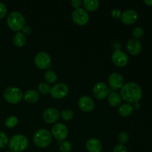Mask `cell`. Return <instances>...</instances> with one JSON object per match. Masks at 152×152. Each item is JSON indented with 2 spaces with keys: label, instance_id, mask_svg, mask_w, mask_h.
I'll list each match as a JSON object with an SVG mask.
<instances>
[{
  "label": "cell",
  "instance_id": "1",
  "mask_svg": "<svg viewBox=\"0 0 152 152\" xmlns=\"http://www.w3.org/2000/svg\"><path fill=\"white\" fill-rule=\"evenodd\" d=\"M120 96L129 103H136L142 96V90L140 85L134 82H129L123 85L120 91Z\"/></svg>",
  "mask_w": 152,
  "mask_h": 152
},
{
  "label": "cell",
  "instance_id": "2",
  "mask_svg": "<svg viewBox=\"0 0 152 152\" xmlns=\"http://www.w3.org/2000/svg\"><path fill=\"white\" fill-rule=\"evenodd\" d=\"M7 24L9 28L13 31L22 30L25 27V19L23 15L18 11H13L8 15L7 18Z\"/></svg>",
  "mask_w": 152,
  "mask_h": 152
},
{
  "label": "cell",
  "instance_id": "3",
  "mask_svg": "<svg viewBox=\"0 0 152 152\" xmlns=\"http://www.w3.org/2000/svg\"><path fill=\"white\" fill-rule=\"evenodd\" d=\"M8 144L12 152H22L28 148V140L25 135L16 134L12 137Z\"/></svg>",
  "mask_w": 152,
  "mask_h": 152
},
{
  "label": "cell",
  "instance_id": "4",
  "mask_svg": "<svg viewBox=\"0 0 152 152\" xmlns=\"http://www.w3.org/2000/svg\"><path fill=\"white\" fill-rule=\"evenodd\" d=\"M52 135L47 129H39L34 135V142L37 147L46 148L51 143Z\"/></svg>",
  "mask_w": 152,
  "mask_h": 152
},
{
  "label": "cell",
  "instance_id": "5",
  "mask_svg": "<svg viewBox=\"0 0 152 152\" xmlns=\"http://www.w3.org/2000/svg\"><path fill=\"white\" fill-rule=\"evenodd\" d=\"M4 97L9 103L17 104L22 100L23 94L19 88L8 87L4 90Z\"/></svg>",
  "mask_w": 152,
  "mask_h": 152
},
{
  "label": "cell",
  "instance_id": "6",
  "mask_svg": "<svg viewBox=\"0 0 152 152\" xmlns=\"http://www.w3.org/2000/svg\"><path fill=\"white\" fill-rule=\"evenodd\" d=\"M68 134V130L63 123H56L51 129V135L58 142H61L66 139Z\"/></svg>",
  "mask_w": 152,
  "mask_h": 152
},
{
  "label": "cell",
  "instance_id": "7",
  "mask_svg": "<svg viewBox=\"0 0 152 152\" xmlns=\"http://www.w3.org/2000/svg\"><path fill=\"white\" fill-rule=\"evenodd\" d=\"M34 62L37 68L42 70H45L51 65V58L47 52H39L34 58Z\"/></svg>",
  "mask_w": 152,
  "mask_h": 152
},
{
  "label": "cell",
  "instance_id": "8",
  "mask_svg": "<svg viewBox=\"0 0 152 152\" xmlns=\"http://www.w3.org/2000/svg\"><path fill=\"white\" fill-rule=\"evenodd\" d=\"M72 19L74 23L80 26H84L89 21V15L85 9H75L72 12Z\"/></svg>",
  "mask_w": 152,
  "mask_h": 152
},
{
  "label": "cell",
  "instance_id": "9",
  "mask_svg": "<svg viewBox=\"0 0 152 152\" xmlns=\"http://www.w3.org/2000/svg\"><path fill=\"white\" fill-rule=\"evenodd\" d=\"M69 91L68 86L65 83H59L51 88L50 95L55 99H62L67 96Z\"/></svg>",
  "mask_w": 152,
  "mask_h": 152
},
{
  "label": "cell",
  "instance_id": "10",
  "mask_svg": "<svg viewBox=\"0 0 152 152\" xmlns=\"http://www.w3.org/2000/svg\"><path fill=\"white\" fill-rule=\"evenodd\" d=\"M111 60L116 66L124 67L129 62V56L124 51L116 50L111 55Z\"/></svg>",
  "mask_w": 152,
  "mask_h": 152
},
{
  "label": "cell",
  "instance_id": "11",
  "mask_svg": "<svg viewBox=\"0 0 152 152\" xmlns=\"http://www.w3.org/2000/svg\"><path fill=\"white\" fill-rule=\"evenodd\" d=\"M93 94L97 99H103L109 94V88L103 82H99L94 86Z\"/></svg>",
  "mask_w": 152,
  "mask_h": 152
},
{
  "label": "cell",
  "instance_id": "12",
  "mask_svg": "<svg viewBox=\"0 0 152 152\" xmlns=\"http://www.w3.org/2000/svg\"><path fill=\"white\" fill-rule=\"evenodd\" d=\"M108 83L109 86L113 90L116 91L120 89L123 86L124 83V78L123 75L120 73L114 72L112 73L108 77Z\"/></svg>",
  "mask_w": 152,
  "mask_h": 152
},
{
  "label": "cell",
  "instance_id": "13",
  "mask_svg": "<svg viewBox=\"0 0 152 152\" xmlns=\"http://www.w3.org/2000/svg\"><path fill=\"white\" fill-rule=\"evenodd\" d=\"M42 117L45 122L52 124L58 121L59 118V112L56 108H48L43 112Z\"/></svg>",
  "mask_w": 152,
  "mask_h": 152
},
{
  "label": "cell",
  "instance_id": "14",
  "mask_svg": "<svg viewBox=\"0 0 152 152\" xmlns=\"http://www.w3.org/2000/svg\"><path fill=\"white\" fill-rule=\"evenodd\" d=\"M120 19H121L122 22L126 25H132L137 20L138 13L136 10L129 9V10H125L122 13Z\"/></svg>",
  "mask_w": 152,
  "mask_h": 152
},
{
  "label": "cell",
  "instance_id": "15",
  "mask_svg": "<svg viewBox=\"0 0 152 152\" xmlns=\"http://www.w3.org/2000/svg\"><path fill=\"white\" fill-rule=\"evenodd\" d=\"M78 105L83 111L90 112L94 108V102L90 96H83L79 99Z\"/></svg>",
  "mask_w": 152,
  "mask_h": 152
},
{
  "label": "cell",
  "instance_id": "16",
  "mask_svg": "<svg viewBox=\"0 0 152 152\" xmlns=\"http://www.w3.org/2000/svg\"><path fill=\"white\" fill-rule=\"evenodd\" d=\"M127 50L132 55H138L142 50V44L138 39H132L127 42Z\"/></svg>",
  "mask_w": 152,
  "mask_h": 152
},
{
  "label": "cell",
  "instance_id": "17",
  "mask_svg": "<svg viewBox=\"0 0 152 152\" xmlns=\"http://www.w3.org/2000/svg\"><path fill=\"white\" fill-rule=\"evenodd\" d=\"M86 149L88 152H100L102 145L100 141L96 138H91L86 142Z\"/></svg>",
  "mask_w": 152,
  "mask_h": 152
},
{
  "label": "cell",
  "instance_id": "18",
  "mask_svg": "<svg viewBox=\"0 0 152 152\" xmlns=\"http://www.w3.org/2000/svg\"><path fill=\"white\" fill-rule=\"evenodd\" d=\"M23 98L27 102L35 103L39 99V94L35 90H28L23 94Z\"/></svg>",
  "mask_w": 152,
  "mask_h": 152
},
{
  "label": "cell",
  "instance_id": "19",
  "mask_svg": "<svg viewBox=\"0 0 152 152\" xmlns=\"http://www.w3.org/2000/svg\"><path fill=\"white\" fill-rule=\"evenodd\" d=\"M108 101L112 107H118L122 102V97L117 92L113 91L108 94Z\"/></svg>",
  "mask_w": 152,
  "mask_h": 152
},
{
  "label": "cell",
  "instance_id": "20",
  "mask_svg": "<svg viewBox=\"0 0 152 152\" xmlns=\"http://www.w3.org/2000/svg\"><path fill=\"white\" fill-rule=\"evenodd\" d=\"M134 108L130 103H125L119 108V114L122 117H129L133 113Z\"/></svg>",
  "mask_w": 152,
  "mask_h": 152
},
{
  "label": "cell",
  "instance_id": "21",
  "mask_svg": "<svg viewBox=\"0 0 152 152\" xmlns=\"http://www.w3.org/2000/svg\"><path fill=\"white\" fill-rule=\"evenodd\" d=\"M83 4L87 11H94L99 7V1L98 0H85Z\"/></svg>",
  "mask_w": 152,
  "mask_h": 152
},
{
  "label": "cell",
  "instance_id": "22",
  "mask_svg": "<svg viewBox=\"0 0 152 152\" xmlns=\"http://www.w3.org/2000/svg\"><path fill=\"white\" fill-rule=\"evenodd\" d=\"M26 42V37L22 32H17L13 37V43L18 48L23 47Z\"/></svg>",
  "mask_w": 152,
  "mask_h": 152
},
{
  "label": "cell",
  "instance_id": "23",
  "mask_svg": "<svg viewBox=\"0 0 152 152\" xmlns=\"http://www.w3.org/2000/svg\"><path fill=\"white\" fill-rule=\"evenodd\" d=\"M45 79L48 83H54L57 80V75L53 71H48L45 74Z\"/></svg>",
  "mask_w": 152,
  "mask_h": 152
},
{
  "label": "cell",
  "instance_id": "24",
  "mask_svg": "<svg viewBox=\"0 0 152 152\" xmlns=\"http://www.w3.org/2000/svg\"><path fill=\"white\" fill-rule=\"evenodd\" d=\"M59 148L61 152H70L71 151L72 146L71 142L67 140H63L59 142Z\"/></svg>",
  "mask_w": 152,
  "mask_h": 152
},
{
  "label": "cell",
  "instance_id": "25",
  "mask_svg": "<svg viewBox=\"0 0 152 152\" xmlns=\"http://www.w3.org/2000/svg\"><path fill=\"white\" fill-rule=\"evenodd\" d=\"M4 124H5L6 127L9 128V129L14 128L18 124V118L16 117H15V116L8 117L6 119Z\"/></svg>",
  "mask_w": 152,
  "mask_h": 152
},
{
  "label": "cell",
  "instance_id": "26",
  "mask_svg": "<svg viewBox=\"0 0 152 152\" xmlns=\"http://www.w3.org/2000/svg\"><path fill=\"white\" fill-rule=\"evenodd\" d=\"M38 90L40 92V94L43 95H47L50 93V90H51V87L49 86L48 83H42L39 85Z\"/></svg>",
  "mask_w": 152,
  "mask_h": 152
},
{
  "label": "cell",
  "instance_id": "27",
  "mask_svg": "<svg viewBox=\"0 0 152 152\" xmlns=\"http://www.w3.org/2000/svg\"><path fill=\"white\" fill-rule=\"evenodd\" d=\"M61 117L65 121H70L74 118V112L71 109H65L61 112Z\"/></svg>",
  "mask_w": 152,
  "mask_h": 152
},
{
  "label": "cell",
  "instance_id": "28",
  "mask_svg": "<svg viewBox=\"0 0 152 152\" xmlns=\"http://www.w3.org/2000/svg\"><path fill=\"white\" fill-rule=\"evenodd\" d=\"M9 143L8 137L4 132H0V148H5Z\"/></svg>",
  "mask_w": 152,
  "mask_h": 152
},
{
  "label": "cell",
  "instance_id": "29",
  "mask_svg": "<svg viewBox=\"0 0 152 152\" xmlns=\"http://www.w3.org/2000/svg\"><path fill=\"white\" fill-rule=\"evenodd\" d=\"M118 141L120 142V144L123 145V144L126 143L129 140V135L127 132H123L119 134L118 137H117Z\"/></svg>",
  "mask_w": 152,
  "mask_h": 152
},
{
  "label": "cell",
  "instance_id": "30",
  "mask_svg": "<svg viewBox=\"0 0 152 152\" xmlns=\"http://www.w3.org/2000/svg\"><path fill=\"white\" fill-rule=\"evenodd\" d=\"M133 36L135 39L142 38L144 36V30L140 27H137L133 31Z\"/></svg>",
  "mask_w": 152,
  "mask_h": 152
},
{
  "label": "cell",
  "instance_id": "31",
  "mask_svg": "<svg viewBox=\"0 0 152 152\" xmlns=\"http://www.w3.org/2000/svg\"><path fill=\"white\" fill-rule=\"evenodd\" d=\"M7 12V7L2 2H0V19H2L6 16Z\"/></svg>",
  "mask_w": 152,
  "mask_h": 152
},
{
  "label": "cell",
  "instance_id": "32",
  "mask_svg": "<svg viewBox=\"0 0 152 152\" xmlns=\"http://www.w3.org/2000/svg\"><path fill=\"white\" fill-rule=\"evenodd\" d=\"M113 152H129V151H128L127 148H126L124 145L119 144V145H117L115 147H114Z\"/></svg>",
  "mask_w": 152,
  "mask_h": 152
},
{
  "label": "cell",
  "instance_id": "33",
  "mask_svg": "<svg viewBox=\"0 0 152 152\" xmlns=\"http://www.w3.org/2000/svg\"><path fill=\"white\" fill-rule=\"evenodd\" d=\"M122 12L121 10H119V9L115 8L111 11V16H113V18L114 19H119V18L121 17Z\"/></svg>",
  "mask_w": 152,
  "mask_h": 152
},
{
  "label": "cell",
  "instance_id": "34",
  "mask_svg": "<svg viewBox=\"0 0 152 152\" xmlns=\"http://www.w3.org/2000/svg\"><path fill=\"white\" fill-rule=\"evenodd\" d=\"M71 5L74 7L75 9H79L80 8L82 4V1L81 0H72L71 1Z\"/></svg>",
  "mask_w": 152,
  "mask_h": 152
},
{
  "label": "cell",
  "instance_id": "35",
  "mask_svg": "<svg viewBox=\"0 0 152 152\" xmlns=\"http://www.w3.org/2000/svg\"><path fill=\"white\" fill-rule=\"evenodd\" d=\"M22 34L24 35H29V34H31L32 32V29H31V27L29 26H25L23 28H22Z\"/></svg>",
  "mask_w": 152,
  "mask_h": 152
},
{
  "label": "cell",
  "instance_id": "36",
  "mask_svg": "<svg viewBox=\"0 0 152 152\" xmlns=\"http://www.w3.org/2000/svg\"><path fill=\"white\" fill-rule=\"evenodd\" d=\"M144 2L148 6H152V0H145Z\"/></svg>",
  "mask_w": 152,
  "mask_h": 152
},
{
  "label": "cell",
  "instance_id": "37",
  "mask_svg": "<svg viewBox=\"0 0 152 152\" xmlns=\"http://www.w3.org/2000/svg\"><path fill=\"white\" fill-rule=\"evenodd\" d=\"M134 107H135V108H137V109H138V108H140V104H139V102H136V103H135Z\"/></svg>",
  "mask_w": 152,
  "mask_h": 152
},
{
  "label": "cell",
  "instance_id": "38",
  "mask_svg": "<svg viewBox=\"0 0 152 152\" xmlns=\"http://www.w3.org/2000/svg\"><path fill=\"white\" fill-rule=\"evenodd\" d=\"M5 152H12L11 151H5Z\"/></svg>",
  "mask_w": 152,
  "mask_h": 152
}]
</instances>
